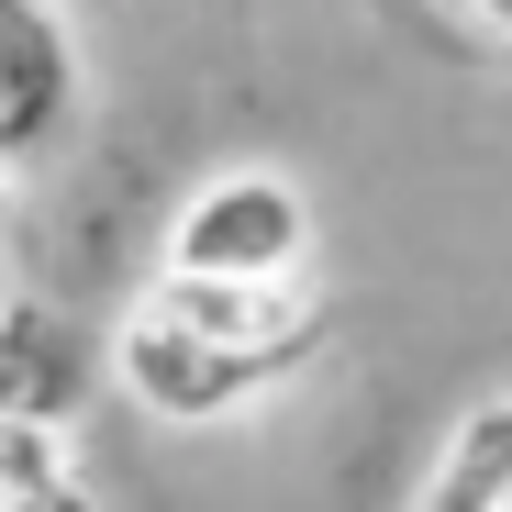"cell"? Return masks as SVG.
<instances>
[{
  "mask_svg": "<svg viewBox=\"0 0 512 512\" xmlns=\"http://www.w3.org/2000/svg\"><path fill=\"white\" fill-rule=\"evenodd\" d=\"M312 256V201L279 167H234V179L190 190V212L167 223V279H301Z\"/></svg>",
  "mask_w": 512,
  "mask_h": 512,
  "instance_id": "6da1fadb",
  "label": "cell"
},
{
  "mask_svg": "<svg viewBox=\"0 0 512 512\" xmlns=\"http://www.w3.org/2000/svg\"><path fill=\"white\" fill-rule=\"evenodd\" d=\"M112 368H123V390H134L145 412H167V423H223V412H256L279 379H301L312 357H290V346H212V334H179V323L134 312V323L112 334Z\"/></svg>",
  "mask_w": 512,
  "mask_h": 512,
  "instance_id": "7a4b0ae2",
  "label": "cell"
},
{
  "mask_svg": "<svg viewBox=\"0 0 512 512\" xmlns=\"http://www.w3.org/2000/svg\"><path fill=\"white\" fill-rule=\"evenodd\" d=\"M78 123V34L56 0H0V167L56 156Z\"/></svg>",
  "mask_w": 512,
  "mask_h": 512,
  "instance_id": "3957f363",
  "label": "cell"
},
{
  "mask_svg": "<svg viewBox=\"0 0 512 512\" xmlns=\"http://www.w3.org/2000/svg\"><path fill=\"white\" fill-rule=\"evenodd\" d=\"M134 312H156V323H179V334H212V346H290V357H323V301L301 290V279H167L156 268V290L134 301Z\"/></svg>",
  "mask_w": 512,
  "mask_h": 512,
  "instance_id": "277c9868",
  "label": "cell"
},
{
  "mask_svg": "<svg viewBox=\"0 0 512 512\" xmlns=\"http://www.w3.org/2000/svg\"><path fill=\"white\" fill-rule=\"evenodd\" d=\"M101 379V346L45 301H0V423H67Z\"/></svg>",
  "mask_w": 512,
  "mask_h": 512,
  "instance_id": "5b68a950",
  "label": "cell"
},
{
  "mask_svg": "<svg viewBox=\"0 0 512 512\" xmlns=\"http://www.w3.org/2000/svg\"><path fill=\"white\" fill-rule=\"evenodd\" d=\"M423 512H512V401H479L446 435V468H435Z\"/></svg>",
  "mask_w": 512,
  "mask_h": 512,
  "instance_id": "8992f818",
  "label": "cell"
},
{
  "mask_svg": "<svg viewBox=\"0 0 512 512\" xmlns=\"http://www.w3.org/2000/svg\"><path fill=\"white\" fill-rule=\"evenodd\" d=\"M0 512H101L67 468V423H0Z\"/></svg>",
  "mask_w": 512,
  "mask_h": 512,
  "instance_id": "52a82bcc",
  "label": "cell"
},
{
  "mask_svg": "<svg viewBox=\"0 0 512 512\" xmlns=\"http://www.w3.org/2000/svg\"><path fill=\"white\" fill-rule=\"evenodd\" d=\"M457 12H479V23H490L501 45H512V0H457Z\"/></svg>",
  "mask_w": 512,
  "mask_h": 512,
  "instance_id": "ba28073f",
  "label": "cell"
},
{
  "mask_svg": "<svg viewBox=\"0 0 512 512\" xmlns=\"http://www.w3.org/2000/svg\"><path fill=\"white\" fill-rule=\"evenodd\" d=\"M0 234H12V167H0Z\"/></svg>",
  "mask_w": 512,
  "mask_h": 512,
  "instance_id": "9c48e42d",
  "label": "cell"
},
{
  "mask_svg": "<svg viewBox=\"0 0 512 512\" xmlns=\"http://www.w3.org/2000/svg\"><path fill=\"white\" fill-rule=\"evenodd\" d=\"M56 12H67V0H56Z\"/></svg>",
  "mask_w": 512,
  "mask_h": 512,
  "instance_id": "30bf717a",
  "label": "cell"
}]
</instances>
